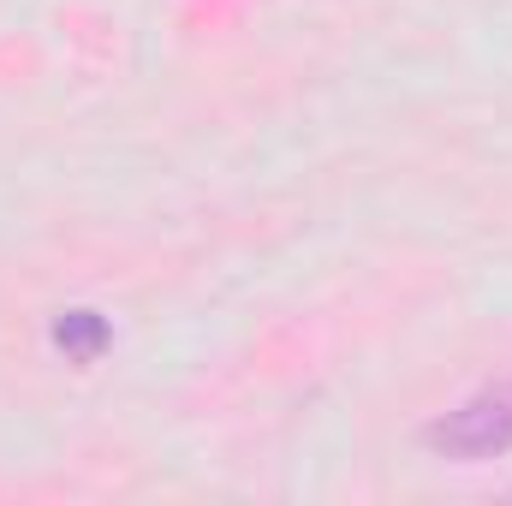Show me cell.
Instances as JSON below:
<instances>
[{
  "instance_id": "1",
  "label": "cell",
  "mask_w": 512,
  "mask_h": 506,
  "mask_svg": "<svg viewBox=\"0 0 512 506\" xmlns=\"http://www.w3.org/2000/svg\"><path fill=\"white\" fill-rule=\"evenodd\" d=\"M423 441H429V453L459 459V465H483V459L512 453V376L459 399L447 417H435L423 429Z\"/></svg>"
},
{
  "instance_id": "2",
  "label": "cell",
  "mask_w": 512,
  "mask_h": 506,
  "mask_svg": "<svg viewBox=\"0 0 512 506\" xmlns=\"http://www.w3.org/2000/svg\"><path fill=\"white\" fill-rule=\"evenodd\" d=\"M48 346H54L66 364H96V358L114 346V322H108L102 310H90V304H72V310H60V316L48 322Z\"/></svg>"
}]
</instances>
